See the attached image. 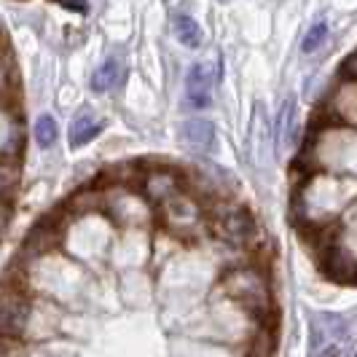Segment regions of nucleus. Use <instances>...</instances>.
Returning <instances> with one entry per match:
<instances>
[{
	"label": "nucleus",
	"instance_id": "nucleus-14",
	"mask_svg": "<svg viewBox=\"0 0 357 357\" xmlns=\"http://www.w3.org/2000/svg\"><path fill=\"white\" fill-rule=\"evenodd\" d=\"M33 135H36V143L40 148H52L56 143V137H59V129H56V121H54L52 116H40L33 126Z\"/></svg>",
	"mask_w": 357,
	"mask_h": 357
},
{
	"label": "nucleus",
	"instance_id": "nucleus-12",
	"mask_svg": "<svg viewBox=\"0 0 357 357\" xmlns=\"http://www.w3.org/2000/svg\"><path fill=\"white\" fill-rule=\"evenodd\" d=\"M102 121L91 113V110H81L75 119L70 121V145L73 148H84L89 145L100 132H102Z\"/></svg>",
	"mask_w": 357,
	"mask_h": 357
},
{
	"label": "nucleus",
	"instance_id": "nucleus-4",
	"mask_svg": "<svg viewBox=\"0 0 357 357\" xmlns=\"http://www.w3.org/2000/svg\"><path fill=\"white\" fill-rule=\"evenodd\" d=\"M151 207L153 204L137 188H126L124 183L102 191V213H107L121 226H143L151 218Z\"/></svg>",
	"mask_w": 357,
	"mask_h": 357
},
{
	"label": "nucleus",
	"instance_id": "nucleus-11",
	"mask_svg": "<svg viewBox=\"0 0 357 357\" xmlns=\"http://www.w3.org/2000/svg\"><path fill=\"white\" fill-rule=\"evenodd\" d=\"M126 78V68L121 59L116 56H107L105 62L97 65V70L91 73V89L97 94H110V91L121 89Z\"/></svg>",
	"mask_w": 357,
	"mask_h": 357
},
{
	"label": "nucleus",
	"instance_id": "nucleus-17",
	"mask_svg": "<svg viewBox=\"0 0 357 357\" xmlns=\"http://www.w3.org/2000/svg\"><path fill=\"white\" fill-rule=\"evenodd\" d=\"M349 75H352V78H357V68H349Z\"/></svg>",
	"mask_w": 357,
	"mask_h": 357
},
{
	"label": "nucleus",
	"instance_id": "nucleus-1",
	"mask_svg": "<svg viewBox=\"0 0 357 357\" xmlns=\"http://www.w3.org/2000/svg\"><path fill=\"white\" fill-rule=\"evenodd\" d=\"M220 290L258 322L271 320L274 314L271 282L266 271L258 266V261H242L236 266L226 268L220 277Z\"/></svg>",
	"mask_w": 357,
	"mask_h": 357
},
{
	"label": "nucleus",
	"instance_id": "nucleus-6",
	"mask_svg": "<svg viewBox=\"0 0 357 357\" xmlns=\"http://www.w3.org/2000/svg\"><path fill=\"white\" fill-rule=\"evenodd\" d=\"M33 317V304L27 293L11 280H6L3 287V339H19Z\"/></svg>",
	"mask_w": 357,
	"mask_h": 357
},
{
	"label": "nucleus",
	"instance_id": "nucleus-8",
	"mask_svg": "<svg viewBox=\"0 0 357 357\" xmlns=\"http://www.w3.org/2000/svg\"><path fill=\"white\" fill-rule=\"evenodd\" d=\"M22 151H24L22 113L11 102H3V126H0V156H3V164H19Z\"/></svg>",
	"mask_w": 357,
	"mask_h": 357
},
{
	"label": "nucleus",
	"instance_id": "nucleus-9",
	"mask_svg": "<svg viewBox=\"0 0 357 357\" xmlns=\"http://www.w3.org/2000/svg\"><path fill=\"white\" fill-rule=\"evenodd\" d=\"M328 116H331V126H352L357 129V78L349 84H341L331 105H328Z\"/></svg>",
	"mask_w": 357,
	"mask_h": 357
},
{
	"label": "nucleus",
	"instance_id": "nucleus-16",
	"mask_svg": "<svg viewBox=\"0 0 357 357\" xmlns=\"http://www.w3.org/2000/svg\"><path fill=\"white\" fill-rule=\"evenodd\" d=\"M54 3H59L70 11H78V14H86V0H54Z\"/></svg>",
	"mask_w": 357,
	"mask_h": 357
},
{
	"label": "nucleus",
	"instance_id": "nucleus-5",
	"mask_svg": "<svg viewBox=\"0 0 357 357\" xmlns=\"http://www.w3.org/2000/svg\"><path fill=\"white\" fill-rule=\"evenodd\" d=\"M135 188L153 207H159L167 199H172L175 194L185 191V178L180 175L178 169H169V167H148V169H137Z\"/></svg>",
	"mask_w": 357,
	"mask_h": 357
},
{
	"label": "nucleus",
	"instance_id": "nucleus-7",
	"mask_svg": "<svg viewBox=\"0 0 357 357\" xmlns=\"http://www.w3.org/2000/svg\"><path fill=\"white\" fill-rule=\"evenodd\" d=\"M215 81H218V70L210 59L194 62L191 70L185 75V107L191 110H207L215 100Z\"/></svg>",
	"mask_w": 357,
	"mask_h": 357
},
{
	"label": "nucleus",
	"instance_id": "nucleus-13",
	"mask_svg": "<svg viewBox=\"0 0 357 357\" xmlns=\"http://www.w3.org/2000/svg\"><path fill=\"white\" fill-rule=\"evenodd\" d=\"M172 33H175V38L185 49H199L202 40H204V33H202L199 22L194 17H188V14H180V17L172 19Z\"/></svg>",
	"mask_w": 357,
	"mask_h": 357
},
{
	"label": "nucleus",
	"instance_id": "nucleus-3",
	"mask_svg": "<svg viewBox=\"0 0 357 357\" xmlns=\"http://www.w3.org/2000/svg\"><path fill=\"white\" fill-rule=\"evenodd\" d=\"M161 218V226L175 236L183 239H194L199 234L210 231V215L207 204L199 202L191 191H180L172 199H167L164 204L156 207Z\"/></svg>",
	"mask_w": 357,
	"mask_h": 357
},
{
	"label": "nucleus",
	"instance_id": "nucleus-15",
	"mask_svg": "<svg viewBox=\"0 0 357 357\" xmlns=\"http://www.w3.org/2000/svg\"><path fill=\"white\" fill-rule=\"evenodd\" d=\"M325 40H328V24L325 22H314L306 30V36L301 38V52L304 54L320 52V46H325Z\"/></svg>",
	"mask_w": 357,
	"mask_h": 357
},
{
	"label": "nucleus",
	"instance_id": "nucleus-2",
	"mask_svg": "<svg viewBox=\"0 0 357 357\" xmlns=\"http://www.w3.org/2000/svg\"><path fill=\"white\" fill-rule=\"evenodd\" d=\"M207 215H210V234H215L220 242L258 252V239L264 231L258 229L255 218L245 207H236L231 199H218L207 207Z\"/></svg>",
	"mask_w": 357,
	"mask_h": 357
},
{
	"label": "nucleus",
	"instance_id": "nucleus-10",
	"mask_svg": "<svg viewBox=\"0 0 357 357\" xmlns=\"http://www.w3.org/2000/svg\"><path fill=\"white\" fill-rule=\"evenodd\" d=\"M180 145L194 153H210L215 148V126L207 121H185L180 126Z\"/></svg>",
	"mask_w": 357,
	"mask_h": 357
}]
</instances>
